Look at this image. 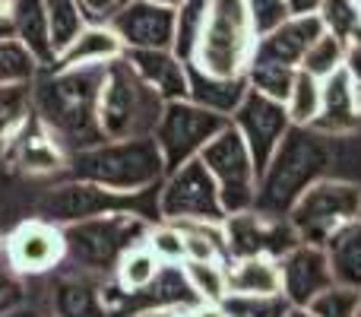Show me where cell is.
Here are the masks:
<instances>
[{
    "mask_svg": "<svg viewBox=\"0 0 361 317\" xmlns=\"http://www.w3.org/2000/svg\"><path fill=\"white\" fill-rule=\"evenodd\" d=\"M345 54H349V44L339 35H333V32H324V35L307 48L298 70H307V73L317 76V80H326V76L336 73L339 67H345Z\"/></svg>",
    "mask_w": 361,
    "mask_h": 317,
    "instance_id": "obj_33",
    "label": "cell"
},
{
    "mask_svg": "<svg viewBox=\"0 0 361 317\" xmlns=\"http://www.w3.org/2000/svg\"><path fill=\"white\" fill-rule=\"evenodd\" d=\"M358 219H361V216H358Z\"/></svg>",
    "mask_w": 361,
    "mask_h": 317,
    "instance_id": "obj_50",
    "label": "cell"
},
{
    "mask_svg": "<svg viewBox=\"0 0 361 317\" xmlns=\"http://www.w3.org/2000/svg\"><path fill=\"white\" fill-rule=\"evenodd\" d=\"M124 57L165 102L187 99V64L171 48H130Z\"/></svg>",
    "mask_w": 361,
    "mask_h": 317,
    "instance_id": "obj_20",
    "label": "cell"
},
{
    "mask_svg": "<svg viewBox=\"0 0 361 317\" xmlns=\"http://www.w3.org/2000/svg\"><path fill=\"white\" fill-rule=\"evenodd\" d=\"M333 165V137L314 131V127L292 124L276 146L273 159L257 178L254 210L263 216H288L295 200L314 184L326 178Z\"/></svg>",
    "mask_w": 361,
    "mask_h": 317,
    "instance_id": "obj_2",
    "label": "cell"
},
{
    "mask_svg": "<svg viewBox=\"0 0 361 317\" xmlns=\"http://www.w3.org/2000/svg\"><path fill=\"white\" fill-rule=\"evenodd\" d=\"M152 4H159V6H171V10H178L184 0H152Z\"/></svg>",
    "mask_w": 361,
    "mask_h": 317,
    "instance_id": "obj_46",
    "label": "cell"
},
{
    "mask_svg": "<svg viewBox=\"0 0 361 317\" xmlns=\"http://www.w3.org/2000/svg\"><path fill=\"white\" fill-rule=\"evenodd\" d=\"M222 235H225V263L238 261V257H273L279 261L282 254L301 241L295 225L288 216H263L257 210L231 213L222 219Z\"/></svg>",
    "mask_w": 361,
    "mask_h": 317,
    "instance_id": "obj_11",
    "label": "cell"
},
{
    "mask_svg": "<svg viewBox=\"0 0 361 317\" xmlns=\"http://www.w3.org/2000/svg\"><path fill=\"white\" fill-rule=\"evenodd\" d=\"M206 10H209V0H184L175 13V42H171V51L184 64L193 57L197 38L206 23Z\"/></svg>",
    "mask_w": 361,
    "mask_h": 317,
    "instance_id": "obj_31",
    "label": "cell"
},
{
    "mask_svg": "<svg viewBox=\"0 0 361 317\" xmlns=\"http://www.w3.org/2000/svg\"><path fill=\"white\" fill-rule=\"evenodd\" d=\"M228 273V295H282V270L273 257H238L225 263Z\"/></svg>",
    "mask_w": 361,
    "mask_h": 317,
    "instance_id": "obj_24",
    "label": "cell"
},
{
    "mask_svg": "<svg viewBox=\"0 0 361 317\" xmlns=\"http://www.w3.org/2000/svg\"><path fill=\"white\" fill-rule=\"evenodd\" d=\"M80 4H82V10H86V16H92V19H108L121 4H124V0H80Z\"/></svg>",
    "mask_w": 361,
    "mask_h": 317,
    "instance_id": "obj_41",
    "label": "cell"
},
{
    "mask_svg": "<svg viewBox=\"0 0 361 317\" xmlns=\"http://www.w3.org/2000/svg\"><path fill=\"white\" fill-rule=\"evenodd\" d=\"M352 4H355V6H358V10H361V0H352Z\"/></svg>",
    "mask_w": 361,
    "mask_h": 317,
    "instance_id": "obj_48",
    "label": "cell"
},
{
    "mask_svg": "<svg viewBox=\"0 0 361 317\" xmlns=\"http://www.w3.org/2000/svg\"><path fill=\"white\" fill-rule=\"evenodd\" d=\"M247 86L257 92L269 95L276 102H286L295 86L298 67H286V64H267V61H250L247 64Z\"/></svg>",
    "mask_w": 361,
    "mask_h": 317,
    "instance_id": "obj_32",
    "label": "cell"
},
{
    "mask_svg": "<svg viewBox=\"0 0 361 317\" xmlns=\"http://www.w3.org/2000/svg\"><path fill=\"white\" fill-rule=\"evenodd\" d=\"M42 64L16 35L0 38V83H35Z\"/></svg>",
    "mask_w": 361,
    "mask_h": 317,
    "instance_id": "obj_35",
    "label": "cell"
},
{
    "mask_svg": "<svg viewBox=\"0 0 361 317\" xmlns=\"http://www.w3.org/2000/svg\"><path fill=\"white\" fill-rule=\"evenodd\" d=\"M57 314L61 317H102L105 314V299L89 282L70 280L57 289Z\"/></svg>",
    "mask_w": 361,
    "mask_h": 317,
    "instance_id": "obj_34",
    "label": "cell"
},
{
    "mask_svg": "<svg viewBox=\"0 0 361 317\" xmlns=\"http://www.w3.org/2000/svg\"><path fill=\"white\" fill-rule=\"evenodd\" d=\"M361 216V184L343 178H320L295 200L288 222L295 225L301 241L326 244L333 232Z\"/></svg>",
    "mask_w": 361,
    "mask_h": 317,
    "instance_id": "obj_6",
    "label": "cell"
},
{
    "mask_svg": "<svg viewBox=\"0 0 361 317\" xmlns=\"http://www.w3.org/2000/svg\"><path fill=\"white\" fill-rule=\"evenodd\" d=\"M162 267L165 263L152 254L149 244L137 241L118 257V263H114V276H118L121 292L140 295V292H146V289L156 282V276L162 273Z\"/></svg>",
    "mask_w": 361,
    "mask_h": 317,
    "instance_id": "obj_26",
    "label": "cell"
},
{
    "mask_svg": "<svg viewBox=\"0 0 361 317\" xmlns=\"http://www.w3.org/2000/svg\"><path fill=\"white\" fill-rule=\"evenodd\" d=\"M10 13H13V35L35 54V61L42 67L51 70L57 64V54L54 44H51L44 0H10Z\"/></svg>",
    "mask_w": 361,
    "mask_h": 317,
    "instance_id": "obj_23",
    "label": "cell"
},
{
    "mask_svg": "<svg viewBox=\"0 0 361 317\" xmlns=\"http://www.w3.org/2000/svg\"><path fill=\"white\" fill-rule=\"evenodd\" d=\"M345 70L355 80V92H358V105H361V42L349 44V54H345Z\"/></svg>",
    "mask_w": 361,
    "mask_h": 317,
    "instance_id": "obj_42",
    "label": "cell"
},
{
    "mask_svg": "<svg viewBox=\"0 0 361 317\" xmlns=\"http://www.w3.org/2000/svg\"><path fill=\"white\" fill-rule=\"evenodd\" d=\"M358 317H361V305H358Z\"/></svg>",
    "mask_w": 361,
    "mask_h": 317,
    "instance_id": "obj_49",
    "label": "cell"
},
{
    "mask_svg": "<svg viewBox=\"0 0 361 317\" xmlns=\"http://www.w3.org/2000/svg\"><path fill=\"white\" fill-rule=\"evenodd\" d=\"M257 48V32L250 25L244 0H209L203 32L187 64L209 76H244Z\"/></svg>",
    "mask_w": 361,
    "mask_h": 317,
    "instance_id": "obj_5",
    "label": "cell"
},
{
    "mask_svg": "<svg viewBox=\"0 0 361 317\" xmlns=\"http://www.w3.org/2000/svg\"><path fill=\"white\" fill-rule=\"evenodd\" d=\"M358 305H361V289L333 282L330 289H324L320 295H314L307 301V311L314 317H358Z\"/></svg>",
    "mask_w": 361,
    "mask_h": 317,
    "instance_id": "obj_37",
    "label": "cell"
},
{
    "mask_svg": "<svg viewBox=\"0 0 361 317\" xmlns=\"http://www.w3.org/2000/svg\"><path fill=\"white\" fill-rule=\"evenodd\" d=\"M228 124H231V118L209 112V108L197 105L190 99L165 102L162 121L156 127V143L165 159V174L180 168L184 162L197 159L203 152V146Z\"/></svg>",
    "mask_w": 361,
    "mask_h": 317,
    "instance_id": "obj_10",
    "label": "cell"
},
{
    "mask_svg": "<svg viewBox=\"0 0 361 317\" xmlns=\"http://www.w3.org/2000/svg\"><path fill=\"white\" fill-rule=\"evenodd\" d=\"M124 57V42L108 23H89L67 48L57 54L54 67H102Z\"/></svg>",
    "mask_w": 361,
    "mask_h": 317,
    "instance_id": "obj_21",
    "label": "cell"
},
{
    "mask_svg": "<svg viewBox=\"0 0 361 317\" xmlns=\"http://www.w3.org/2000/svg\"><path fill=\"white\" fill-rule=\"evenodd\" d=\"M156 206L162 222H222L225 219L219 184L200 156L165 174L156 193Z\"/></svg>",
    "mask_w": 361,
    "mask_h": 317,
    "instance_id": "obj_7",
    "label": "cell"
},
{
    "mask_svg": "<svg viewBox=\"0 0 361 317\" xmlns=\"http://www.w3.org/2000/svg\"><path fill=\"white\" fill-rule=\"evenodd\" d=\"M13 35V13H10V0H0V38Z\"/></svg>",
    "mask_w": 361,
    "mask_h": 317,
    "instance_id": "obj_44",
    "label": "cell"
},
{
    "mask_svg": "<svg viewBox=\"0 0 361 317\" xmlns=\"http://www.w3.org/2000/svg\"><path fill=\"white\" fill-rule=\"evenodd\" d=\"M32 114V83H0V140H13Z\"/></svg>",
    "mask_w": 361,
    "mask_h": 317,
    "instance_id": "obj_29",
    "label": "cell"
},
{
    "mask_svg": "<svg viewBox=\"0 0 361 317\" xmlns=\"http://www.w3.org/2000/svg\"><path fill=\"white\" fill-rule=\"evenodd\" d=\"M292 301L286 295H257V299H244V295H228L222 301L225 317H286Z\"/></svg>",
    "mask_w": 361,
    "mask_h": 317,
    "instance_id": "obj_38",
    "label": "cell"
},
{
    "mask_svg": "<svg viewBox=\"0 0 361 317\" xmlns=\"http://www.w3.org/2000/svg\"><path fill=\"white\" fill-rule=\"evenodd\" d=\"M162 112L165 99L127 64V57L108 64L99 89V127L105 140L152 137Z\"/></svg>",
    "mask_w": 361,
    "mask_h": 317,
    "instance_id": "obj_4",
    "label": "cell"
},
{
    "mask_svg": "<svg viewBox=\"0 0 361 317\" xmlns=\"http://www.w3.org/2000/svg\"><path fill=\"white\" fill-rule=\"evenodd\" d=\"M171 317H193V314H190V311H180V314H178V311H175Z\"/></svg>",
    "mask_w": 361,
    "mask_h": 317,
    "instance_id": "obj_47",
    "label": "cell"
},
{
    "mask_svg": "<svg viewBox=\"0 0 361 317\" xmlns=\"http://www.w3.org/2000/svg\"><path fill=\"white\" fill-rule=\"evenodd\" d=\"M67 257L63 225L51 219H25L6 238V267L19 276H42Z\"/></svg>",
    "mask_w": 361,
    "mask_h": 317,
    "instance_id": "obj_13",
    "label": "cell"
},
{
    "mask_svg": "<svg viewBox=\"0 0 361 317\" xmlns=\"http://www.w3.org/2000/svg\"><path fill=\"white\" fill-rule=\"evenodd\" d=\"M10 156L16 162L19 172L25 174H51L67 168V150L54 140V133L32 114L23 124V131L13 137Z\"/></svg>",
    "mask_w": 361,
    "mask_h": 317,
    "instance_id": "obj_19",
    "label": "cell"
},
{
    "mask_svg": "<svg viewBox=\"0 0 361 317\" xmlns=\"http://www.w3.org/2000/svg\"><path fill=\"white\" fill-rule=\"evenodd\" d=\"M200 159H203V165L209 168V174L216 178L225 216L254 210L257 178H260V174H257L254 156H250L244 137L235 131V124L222 127V131L203 146Z\"/></svg>",
    "mask_w": 361,
    "mask_h": 317,
    "instance_id": "obj_8",
    "label": "cell"
},
{
    "mask_svg": "<svg viewBox=\"0 0 361 317\" xmlns=\"http://www.w3.org/2000/svg\"><path fill=\"white\" fill-rule=\"evenodd\" d=\"M324 248L330 257L333 280L339 286L361 289V219H352L339 232H333Z\"/></svg>",
    "mask_w": 361,
    "mask_h": 317,
    "instance_id": "obj_25",
    "label": "cell"
},
{
    "mask_svg": "<svg viewBox=\"0 0 361 317\" xmlns=\"http://www.w3.org/2000/svg\"><path fill=\"white\" fill-rule=\"evenodd\" d=\"M279 270H282V295L295 308H307V301L314 295H320L324 289H330L336 282L324 244L298 241L288 254L279 257Z\"/></svg>",
    "mask_w": 361,
    "mask_h": 317,
    "instance_id": "obj_15",
    "label": "cell"
},
{
    "mask_svg": "<svg viewBox=\"0 0 361 317\" xmlns=\"http://www.w3.org/2000/svg\"><path fill=\"white\" fill-rule=\"evenodd\" d=\"M67 174L73 181H89L127 197V193H143L162 184L165 159L156 143V133L133 140H99L70 152Z\"/></svg>",
    "mask_w": 361,
    "mask_h": 317,
    "instance_id": "obj_3",
    "label": "cell"
},
{
    "mask_svg": "<svg viewBox=\"0 0 361 317\" xmlns=\"http://www.w3.org/2000/svg\"><path fill=\"white\" fill-rule=\"evenodd\" d=\"M146 244L152 248V254L159 257L162 263H184V232H180L178 222H162L156 229L146 232L143 238Z\"/></svg>",
    "mask_w": 361,
    "mask_h": 317,
    "instance_id": "obj_39",
    "label": "cell"
},
{
    "mask_svg": "<svg viewBox=\"0 0 361 317\" xmlns=\"http://www.w3.org/2000/svg\"><path fill=\"white\" fill-rule=\"evenodd\" d=\"M247 95V76H209L187 64V99L209 108L216 114L231 118L241 99Z\"/></svg>",
    "mask_w": 361,
    "mask_h": 317,
    "instance_id": "obj_22",
    "label": "cell"
},
{
    "mask_svg": "<svg viewBox=\"0 0 361 317\" xmlns=\"http://www.w3.org/2000/svg\"><path fill=\"white\" fill-rule=\"evenodd\" d=\"M244 4H247V16H250V25H254L257 38L269 35V32L279 29V25L292 16L286 0H244Z\"/></svg>",
    "mask_w": 361,
    "mask_h": 317,
    "instance_id": "obj_40",
    "label": "cell"
},
{
    "mask_svg": "<svg viewBox=\"0 0 361 317\" xmlns=\"http://www.w3.org/2000/svg\"><path fill=\"white\" fill-rule=\"evenodd\" d=\"M44 13H48V32H51L54 54H61L89 25V16L80 0H44Z\"/></svg>",
    "mask_w": 361,
    "mask_h": 317,
    "instance_id": "obj_28",
    "label": "cell"
},
{
    "mask_svg": "<svg viewBox=\"0 0 361 317\" xmlns=\"http://www.w3.org/2000/svg\"><path fill=\"white\" fill-rule=\"evenodd\" d=\"M105 67H51L48 76L32 83V108L35 118L54 133V140L67 150L92 146L105 140L99 127V89L105 80Z\"/></svg>",
    "mask_w": 361,
    "mask_h": 317,
    "instance_id": "obj_1",
    "label": "cell"
},
{
    "mask_svg": "<svg viewBox=\"0 0 361 317\" xmlns=\"http://www.w3.org/2000/svg\"><path fill=\"white\" fill-rule=\"evenodd\" d=\"M184 280L190 286L193 299L206 301V305H222L228 299V273H225V261H184Z\"/></svg>",
    "mask_w": 361,
    "mask_h": 317,
    "instance_id": "obj_27",
    "label": "cell"
},
{
    "mask_svg": "<svg viewBox=\"0 0 361 317\" xmlns=\"http://www.w3.org/2000/svg\"><path fill=\"white\" fill-rule=\"evenodd\" d=\"M124 193H111L99 184H89V181H73L70 184L51 191L42 200V219H51L57 225H70L80 222V219H92V216H105V210ZM118 213V210H108Z\"/></svg>",
    "mask_w": 361,
    "mask_h": 317,
    "instance_id": "obj_18",
    "label": "cell"
},
{
    "mask_svg": "<svg viewBox=\"0 0 361 317\" xmlns=\"http://www.w3.org/2000/svg\"><path fill=\"white\" fill-rule=\"evenodd\" d=\"M320 19L326 32L339 35L345 44L361 42V10L352 0H324L320 4Z\"/></svg>",
    "mask_w": 361,
    "mask_h": 317,
    "instance_id": "obj_36",
    "label": "cell"
},
{
    "mask_svg": "<svg viewBox=\"0 0 361 317\" xmlns=\"http://www.w3.org/2000/svg\"><path fill=\"white\" fill-rule=\"evenodd\" d=\"M326 32L320 13H307V16H288L279 29L269 35L257 38V48L250 61H267V64H286V67H301L307 48Z\"/></svg>",
    "mask_w": 361,
    "mask_h": 317,
    "instance_id": "obj_16",
    "label": "cell"
},
{
    "mask_svg": "<svg viewBox=\"0 0 361 317\" xmlns=\"http://www.w3.org/2000/svg\"><path fill=\"white\" fill-rule=\"evenodd\" d=\"M314 131L326 133V137H349L361 131V105L355 92V80L345 67L330 73L324 80V99H320V114L314 121Z\"/></svg>",
    "mask_w": 361,
    "mask_h": 317,
    "instance_id": "obj_17",
    "label": "cell"
},
{
    "mask_svg": "<svg viewBox=\"0 0 361 317\" xmlns=\"http://www.w3.org/2000/svg\"><path fill=\"white\" fill-rule=\"evenodd\" d=\"M175 13L178 10L159 6L152 0H124L105 23L118 32V38L124 42V51L171 48V42H175Z\"/></svg>",
    "mask_w": 361,
    "mask_h": 317,
    "instance_id": "obj_14",
    "label": "cell"
},
{
    "mask_svg": "<svg viewBox=\"0 0 361 317\" xmlns=\"http://www.w3.org/2000/svg\"><path fill=\"white\" fill-rule=\"evenodd\" d=\"M231 124L235 131L244 137L250 156H254L257 174L267 168V162L273 159L276 146L282 143L286 131L292 127V118L286 112V102H276L269 95L257 92V89L247 86V95L241 99V105L231 114Z\"/></svg>",
    "mask_w": 361,
    "mask_h": 317,
    "instance_id": "obj_12",
    "label": "cell"
},
{
    "mask_svg": "<svg viewBox=\"0 0 361 317\" xmlns=\"http://www.w3.org/2000/svg\"><path fill=\"white\" fill-rule=\"evenodd\" d=\"M146 232L149 229L127 213H105V216L80 219V222L63 225L67 257L86 270H114L118 257L130 244H137L133 235H146Z\"/></svg>",
    "mask_w": 361,
    "mask_h": 317,
    "instance_id": "obj_9",
    "label": "cell"
},
{
    "mask_svg": "<svg viewBox=\"0 0 361 317\" xmlns=\"http://www.w3.org/2000/svg\"><path fill=\"white\" fill-rule=\"evenodd\" d=\"M190 314H193V317H225L222 305H206V301H200V305L193 308Z\"/></svg>",
    "mask_w": 361,
    "mask_h": 317,
    "instance_id": "obj_45",
    "label": "cell"
},
{
    "mask_svg": "<svg viewBox=\"0 0 361 317\" xmlns=\"http://www.w3.org/2000/svg\"><path fill=\"white\" fill-rule=\"evenodd\" d=\"M320 99H324V80L311 76L307 70H298L295 86L286 99V112H288V118H292V124L311 127L320 114Z\"/></svg>",
    "mask_w": 361,
    "mask_h": 317,
    "instance_id": "obj_30",
    "label": "cell"
},
{
    "mask_svg": "<svg viewBox=\"0 0 361 317\" xmlns=\"http://www.w3.org/2000/svg\"><path fill=\"white\" fill-rule=\"evenodd\" d=\"M288 4V13L292 16H307V13H320V4L324 0H286Z\"/></svg>",
    "mask_w": 361,
    "mask_h": 317,
    "instance_id": "obj_43",
    "label": "cell"
}]
</instances>
